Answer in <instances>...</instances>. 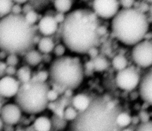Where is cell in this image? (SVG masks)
Segmentation results:
<instances>
[{
  "mask_svg": "<svg viewBox=\"0 0 152 131\" xmlns=\"http://www.w3.org/2000/svg\"><path fill=\"white\" fill-rule=\"evenodd\" d=\"M102 36V26L91 10H72L65 15L61 23L62 43L75 55L88 54L97 47Z\"/></svg>",
  "mask_w": 152,
  "mask_h": 131,
  "instance_id": "1",
  "label": "cell"
},
{
  "mask_svg": "<svg viewBox=\"0 0 152 131\" xmlns=\"http://www.w3.org/2000/svg\"><path fill=\"white\" fill-rule=\"evenodd\" d=\"M151 22L147 14L137 7L121 9L110 21V31L120 45L131 48L147 39Z\"/></svg>",
  "mask_w": 152,
  "mask_h": 131,
  "instance_id": "2",
  "label": "cell"
},
{
  "mask_svg": "<svg viewBox=\"0 0 152 131\" xmlns=\"http://www.w3.org/2000/svg\"><path fill=\"white\" fill-rule=\"evenodd\" d=\"M36 30L23 14H10L0 18V50L6 54H25L34 43Z\"/></svg>",
  "mask_w": 152,
  "mask_h": 131,
  "instance_id": "3",
  "label": "cell"
},
{
  "mask_svg": "<svg viewBox=\"0 0 152 131\" xmlns=\"http://www.w3.org/2000/svg\"><path fill=\"white\" fill-rule=\"evenodd\" d=\"M48 73L49 79L53 83L60 88L74 91L84 82L85 68L78 57L64 55L56 57L51 62Z\"/></svg>",
  "mask_w": 152,
  "mask_h": 131,
  "instance_id": "4",
  "label": "cell"
},
{
  "mask_svg": "<svg viewBox=\"0 0 152 131\" xmlns=\"http://www.w3.org/2000/svg\"><path fill=\"white\" fill-rule=\"evenodd\" d=\"M49 89L46 82L32 79L27 83L21 84L19 91L14 98L15 102L25 114H39L48 107L49 101L48 99V93Z\"/></svg>",
  "mask_w": 152,
  "mask_h": 131,
  "instance_id": "5",
  "label": "cell"
},
{
  "mask_svg": "<svg viewBox=\"0 0 152 131\" xmlns=\"http://www.w3.org/2000/svg\"><path fill=\"white\" fill-rule=\"evenodd\" d=\"M97 100H92L88 108L79 112L74 121L72 122V131H103V121L104 110Z\"/></svg>",
  "mask_w": 152,
  "mask_h": 131,
  "instance_id": "6",
  "label": "cell"
},
{
  "mask_svg": "<svg viewBox=\"0 0 152 131\" xmlns=\"http://www.w3.org/2000/svg\"><path fill=\"white\" fill-rule=\"evenodd\" d=\"M129 57L134 66L148 70L152 68V43L145 39L130 48Z\"/></svg>",
  "mask_w": 152,
  "mask_h": 131,
  "instance_id": "7",
  "label": "cell"
},
{
  "mask_svg": "<svg viewBox=\"0 0 152 131\" xmlns=\"http://www.w3.org/2000/svg\"><path fill=\"white\" fill-rule=\"evenodd\" d=\"M142 75L136 67L129 66L125 69L116 72L114 82L116 86L124 92H132L138 89Z\"/></svg>",
  "mask_w": 152,
  "mask_h": 131,
  "instance_id": "8",
  "label": "cell"
},
{
  "mask_svg": "<svg viewBox=\"0 0 152 131\" xmlns=\"http://www.w3.org/2000/svg\"><path fill=\"white\" fill-rule=\"evenodd\" d=\"M121 10L119 0H93L91 11L99 20L111 21Z\"/></svg>",
  "mask_w": 152,
  "mask_h": 131,
  "instance_id": "9",
  "label": "cell"
},
{
  "mask_svg": "<svg viewBox=\"0 0 152 131\" xmlns=\"http://www.w3.org/2000/svg\"><path fill=\"white\" fill-rule=\"evenodd\" d=\"M23 113L21 108L15 102L5 104L0 110V116L4 124L12 126L20 122Z\"/></svg>",
  "mask_w": 152,
  "mask_h": 131,
  "instance_id": "10",
  "label": "cell"
},
{
  "mask_svg": "<svg viewBox=\"0 0 152 131\" xmlns=\"http://www.w3.org/2000/svg\"><path fill=\"white\" fill-rule=\"evenodd\" d=\"M21 83L14 76L5 75L0 79V97L12 98L17 95Z\"/></svg>",
  "mask_w": 152,
  "mask_h": 131,
  "instance_id": "11",
  "label": "cell"
},
{
  "mask_svg": "<svg viewBox=\"0 0 152 131\" xmlns=\"http://www.w3.org/2000/svg\"><path fill=\"white\" fill-rule=\"evenodd\" d=\"M138 93L144 102L152 107V68L142 75Z\"/></svg>",
  "mask_w": 152,
  "mask_h": 131,
  "instance_id": "12",
  "label": "cell"
},
{
  "mask_svg": "<svg viewBox=\"0 0 152 131\" xmlns=\"http://www.w3.org/2000/svg\"><path fill=\"white\" fill-rule=\"evenodd\" d=\"M59 23L55 16L46 15L40 18L37 23V30L43 36H50L58 29Z\"/></svg>",
  "mask_w": 152,
  "mask_h": 131,
  "instance_id": "13",
  "label": "cell"
},
{
  "mask_svg": "<svg viewBox=\"0 0 152 131\" xmlns=\"http://www.w3.org/2000/svg\"><path fill=\"white\" fill-rule=\"evenodd\" d=\"M91 101L90 96L87 94L84 93H78L72 97L71 104L72 106L79 113L87 110L90 106Z\"/></svg>",
  "mask_w": 152,
  "mask_h": 131,
  "instance_id": "14",
  "label": "cell"
},
{
  "mask_svg": "<svg viewBox=\"0 0 152 131\" xmlns=\"http://www.w3.org/2000/svg\"><path fill=\"white\" fill-rule=\"evenodd\" d=\"M110 67L116 71H121L128 67L129 65V60L124 54L118 53L113 56L110 60Z\"/></svg>",
  "mask_w": 152,
  "mask_h": 131,
  "instance_id": "15",
  "label": "cell"
},
{
  "mask_svg": "<svg viewBox=\"0 0 152 131\" xmlns=\"http://www.w3.org/2000/svg\"><path fill=\"white\" fill-rule=\"evenodd\" d=\"M34 131H50L52 129L51 118L44 115L37 116L32 125Z\"/></svg>",
  "mask_w": 152,
  "mask_h": 131,
  "instance_id": "16",
  "label": "cell"
},
{
  "mask_svg": "<svg viewBox=\"0 0 152 131\" xmlns=\"http://www.w3.org/2000/svg\"><path fill=\"white\" fill-rule=\"evenodd\" d=\"M24 60L28 66L36 67L42 61V54L37 49L31 48L24 54Z\"/></svg>",
  "mask_w": 152,
  "mask_h": 131,
  "instance_id": "17",
  "label": "cell"
},
{
  "mask_svg": "<svg viewBox=\"0 0 152 131\" xmlns=\"http://www.w3.org/2000/svg\"><path fill=\"white\" fill-rule=\"evenodd\" d=\"M92 66L94 71L97 73H102L106 71L110 67V60L106 57L98 55L92 59Z\"/></svg>",
  "mask_w": 152,
  "mask_h": 131,
  "instance_id": "18",
  "label": "cell"
},
{
  "mask_svg": "<svg viewBox=\"0 0 152 131\" xmlns=\"http://www.w3.org/2000/svg\"><path fill=\"white\" fill-rule=\"evenodd\" d=\"M55 46V42L49 36L42 37L37 43V49L42 54H46L53 52Z\"/></svg>",
  "mask_w": 152,
  "mask_h": 131,
  "instance_id": "19",
  "label": "cell"
},
{
  "mask_svg": "<svg viewBox=\"0 0 152 131\" xmlns=\"http://www.w3.org/2000/svg\"><path fill=\"white\" fill-rule=\"evenodd\" d=\"M55 10L60 14H67L71 11L73 0H54L53 2Z\"/></svg>",
  "mask_w": 152,
  "mask_h": 131,
  "instance_id": "20",
  "label": "cell"
},
{
  "mask_svg": "<svg viewBox=\"0 0 152 131\" xmlns=\"http://www.w3.org/2000/svg\"><path fill=\"white\" fill-rule=\"evenodd\" d=\"M15 76V77L21 84L27 83L30 82L33 78L31 70L29 66H24L19 67L17 70Z\"/></svg>",
  "mask_w": 152,
  "mask_h": 131,
  "instance_id": "21",
  "label": "cell"
},
{
  "mask_svg": "<svg viewBox=\"0 0 152 131\" xmlns=\"http://www.w3.org/2000/svg\"><path fill=\"white\" fill-rule=\"evenodd\" d=\"M115 121L118 127L126 128L132 124V116L126 112H120L116 115Z\"/></svg>",
  "mask_w": 152,
  "mask_h": 131,
  "instance_id": "22",
  "label": "cell"
},
{
  "mask_svg": "<svg viewBox=\"0 0 152 131\" xmlns=\"http://www.w3.org/2000/svg\"><path fill=\"white\" fill-rule=\"evenodd\" d=\"M14 5L12 0H0V18L11 14Z\"/></svg>",
  "mask_w": 152,
  "mask_h": 131,
  "instance_id": "23",
  "label": "cell"
},
{
  "mask_svg": "<svg viewBox=\"0 0 152 131\" xmlns=\"http://www.w3.org/2000/svg\"><path fill=\"white\" fill-rule=\"evenodd\" d=\"M50 118L52 120V127H54L58 130H62L65 128L68 121L64 119L63 116L55 114Z\"/></svg>",
  "mask_w": 152,
  "mask_h": 131,
  "instance_id": "24",
  "label": "cell"
},
{
  "mask_svg": "<svg viewBox=\"0 0 152 131\" xmlns=\"http://www.w3.org/2000/svg\"><path fill=\"white\" fill-rule=\"evenodd\" d=\"M78 114V111L72 105L66 107L64 111L62 116L68 122H72L75 120Z\"/></svg>",
  "mask_w": 152,
  "mask_h": 131,
  "instance_id": "25",
  "label": "cell"
},
{
  "mask_svg": "<svg viewBox=\"0 0 152 131\" xmlns=\"http://www.w3.org/2000/svg\"><path fill=\"white\" fill-rule=\"evenodd\" d=\"M24 15L26 21L33 26H34L36 23H38L39 20L38 18V14L36 11L33 10H30L27 11Z\"/></svg>",
  "mask_w": 152,
  "mask_h": 131,
  "instance_id": "26",
  "label": "cell"
},
{
  "mask_svg": "<svg viewBox=\"0 0 152 131\" xmlns=\"http://www.w3.org/2000/svg\"><path fill=\"white\" fill-rule=\"evenodd\" d=\"M19 61L18 55L15 54H8L5 61L8 66L16 67L18 64Z\"/></svg>",
  "mask_w": 152,
  "mask_h": 131,
  "instance_id": "27",
  "label": "cell"
},
{
  "mask_svg": "<svg viewBox=\"0 0 152 131\" xmlns=\"http://www.w3.org/2000/svg\"><path fill=\"white\" fill-rule=\"evenodd\" d=\"M134 131H152V120L139 123L135 128Z\"/></svg>",
  "mask_w": 152,
  "mask_h": 131,
  "instance_id": "28",
  "label": "cell"
},
{
  "mask_svg": "<svg viewBox=\"0 0 152 131\" xmlns=\"http://www.w3.org/2000/svg\"><path fill=\"white\" fill-rule=\"evenodd\" d=\"M66 49H67L66 46L62 43L60 44L55 45L53 52L55 54L56 57H60L65 55V54Z\"/></svg>",
  "mask_w": 152,
  "mask_h": 131,
  "instance_id": "29",
  "label": "cell"
},
{
  "mask_svg": "<svg viewBox=\"0 0 152 131\" xmlns=\"http://www.w3.org/2000/svg\"><path fill=\"white\" fill-rule=\"evenodd\" d=\"M49 78V73L48 71H40L36 74L34 77H33L32 79L42 82H46V80Z\"/></svg>",
  "mask_w": 152,
  "mask_h": 131,
  "instance_id": "30",
  "label": "cell"
},
{
  "mask_svg": "<svg viewBox=\"0 0 152 131\" xmlns=\"http://www.w3.org/2000/svg\"><path fill=\"white\" fill-rule=\"evenodd\" d=\"M121 9H128L134 7L135 0H119Z\"/></svg>",
  "mask_w": 152,
  "mask_h": 131,
  "instance_id": "31",
  "label": "cell"
},
{
  "mask_svg": "<svg viewBox=\"0 0 152 131\" xmlns=\"http://www.w3.org/2000/svg\"><path fill=\"white\" fill-rule=\"evenodd\" d=\"M140 123H144V122H146L148 121L149 120H150V114L148 113V111H145V110H141L139 112V113L137 114Z\"/></svg>",
  "mask_w": 152,
  "mask_h": 131,
  "instance_id": "32",
  "label": "cell"
},
{
  "mask_svg": "<svg viewBox=\"0 0 152 131\" xmlns=\"http://www.w3.org/2000/svg\"><path fill=\"white\" fill-rule=\"evenodd\" d=\"M58 98V93L53 90V89H49L48 93V99L49 102L53 101L57 99Z\"/></svg>",
  "mask_w": 152,
  "mask_h": 131,
  "instance_id": "33",
  "label": "cell"
},
{
  "mask_svg": "<svg viewBox=\"0 0 152 131\" xmlns=\"http://www.w3.org/2000/svg\"><path fill=\"white\" fill-rule=\"evenodd\" d=\"M8 66L5 61L0 60V79L6 75V70Z\"/></svg>",
  "mask_w": 152,
  "mask_h": 131,
  "instance_id": "34",
  "label": "cell"
},
{
  "mask_svg": "<svg viewBox=\"0 0 152 131\" xmlns=\"http://www.w3.org/2000/svg\"><path fill=\"white\" fill-rule=\"evenodd\" d=\"M17 70L15 67H12V66H8L6 70V75L8 76H14L17 73Z\"/></svg>",
  "mask_w": 152,
  "mask_h": 131,
  "instance_id": "35",
  "label": "cell"
},
{
  "mask_svg": "<svg viewBox=\"0 0 152 131\" xmlns=\"http://www.w3.org/2000/svg\"><path fill=\"white\" fill-rule=\"evenodd\" d=\"M22 11V8L21 7V5L14 4L12 9V13L11 14H21V12Z\"/></svg>",
  "mask_w": 152,
  "mask_h": 131,
  "instance_id": "36",
  "label": "cell"
},
{
  "mask_svg": "<svg viewBox=\"0 0 152 131\" xmlns=\"http://www.w3.org/2000/svg\"><path fill=\"white\" fill-rule=\"evenodd\" d=\"M147 15H148L150 20L152 23V4L150 5L149 9H148V11L147 12Z\"/></svg>",
  "mask_w": 152,
  "mask_h": 131,
  "instance_id": "37",
  "label": "cell"
},
{
  "mask_svg": "<svg viewBox=\"0 0 152 131\" xmlns=\"http://www.w3.org/2000/svg\"><path fill=\"white\" fill-rule=\"evenodd\" d=\"M14 4H19V5H22L25 4L28 0H12Z\"/></svg>",
  "mask_w": 152,
  "mask_h": 131,
  "instance_id": "38",
  "label": "cell"
},
{
  "mask_svg": "<svg viewBox=\"0 0 152 131\" xmlns=\"http://www.w3.org/2000/svg\"><path fill=\"white\" fill-rule=\"evenodd\" d=\"M4 125H5V124H4V121H2V118L0 116V131H2L3 130Z\"/></svg>",
  "mask_w": 152,
  "mask_h": 131,
  "instance_id": "39",
  "label": "cell"
},
{
  "mask_svg": "<svg viewBox=\"0 0 152 131\" xmlns=\"http://www.w3.org/2000/svg\"><path fill=\"white\" fill-rule=\"evenodd\" d=\"M121 131H134V129H132L131 128H130L129 127H126V128H124L121 130Z\"/></svg>",
  "mask_w": 152,
  "mask_h": 131,
  "instance_id": "40",
  "label": "cell"
},
{
  "mask_svg": "<svg viewBox=\"0 0 152 131\" xmlns=\"http://www.w3.org/2000/svg\"><path fill=\"white\" fill-rule=\"evenodd\" d=\"M142 1H144L145 2H146L147 4H148V5L152 4V0H142Z\"/></svg>",
  "mask_w": 152,
  "mask_h": 131,
  "instance_id": "41",
  "label": "cell"
},
{
  "mask_svg": "<svg viewBox=\"0 0 152 131\" xmlns=\"http://www.w3.org/2000/svg\"><path fill=\"white\" fill-rule=\"evenodd\" d=\"M14 131H25V130H23V129H18L15 130Z\"/></svg>",
  "mask_w": 152,
  "mask_h": 131,
  "instance_id": "42",
  "label": "cell"
},
{
  "mask_svg": "<svg viewBox=\"0 0 152 131\" xmlns=\"http://www.w3.org/2000/svg\"><path fill=\"white\" fill-rule=\"evenodd\" d=\"M64 131H72V130H64Z\"/></svg>",
  "mask_w": 152,
  "mask_h": 131,
  "instance_id": "43",
  "label": "cell"
},
{
  "mask_svg": "<svg viewBox=\"0 0 152 131\" xmlns=\"http://www.w3.org/2000/svg\"><path fill=\"white\" fill-rule=\"evenodd\" d=\"M151 43H152V39H151Z\"/></svg>",
  "mask_w": 152,
  "mask_h": 131,
  "instance_id": "44",
  "label": "cell"
},
{
  "mask_svg": "<svg viewBox=\"0 0 152 131\" xmlns=\"http://www.w3.org/2000/svg\"><path fill=\"white\" fill-rule=\"evenodd\" d=\"M1 97H0V100H1Z\"/></svg>",
  "mask_w": 152,
  "mask_h": 131,
  "instance_id": "45",
  "label": "cell"
}]
</instances>
